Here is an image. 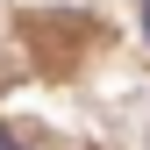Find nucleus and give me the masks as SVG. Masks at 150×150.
Masks as SVG:
<instances>
[{
  "label": "nucleus",
  "mask_w": 150,
  "mask_h": 150,
  "mask_svg": "<svg viewBox=\"0 0 150 150\" xmlns=\"http://www.w3.org/2000/svg\"><path fill=\"white\" fill-rule=\"evenodd\" d=\"M143 22H150V14H143Z\"/></svg>",
  "instance_id": "nucleus-2"
},
{
  "label": "nucleus",
  "mask_w": 150,
  "mask_h": 150,
  "mask_svg": "<svg viewBox=\"0 0 150 150\" xmlns=\"http://www.w3.org/2000/svg\"><path fill=\"white\" fill-rule=\"evenodd\" d=\"M0 150H22V143H14V136H7V129H0Z\"/></svg>",
  "instance_id": "nucleus-1"
}]
</instances>
